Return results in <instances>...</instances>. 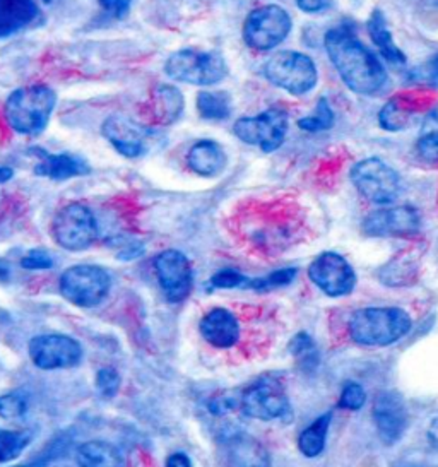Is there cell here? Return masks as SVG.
Here are the masks:
<instances>
[{
    "label": "cell",
    "mask_w": 438,
    "mask_h": 467,
    "mask_svg": "<svg viewBox=\"0 0 438 467\" xmlns=\"http://www.w3.org/2000/svg\"><path fill=\"white\" fill-rule=\"evenodd\" d=\"M324 42L332 66L353 93L373 97L387 86V72L381 60L349 29H330Z\"/></svg>",
    "instance_id": "1"
},
{
    "label": "cell",
    "mask_w": 438,
    "mask_h": 467,
    "mask_svg": "<svg viewBox=\"0 0 438 467\" xmlns=\"http://www.w3.org/2000/svg\"><path fill=\"white\" fill-rule=\"evenodd\" d=\"M411 329V317L401 308H361L348 320V334L360 346H389Z\"/></svg>",
    "instance_id": "2"
},
{
    "label": "cell",
    "mask_w": 438,
    "mask_h": 467,
    "mask_svg": "<svg viewBox=\"0 0 438 467\" xmlns=\"http://www.w3.org/2000/svg\"><path fill=\"white\" fill-rule=\"evenodd\" d=\"M57 95L48 86L16 89L5 101V119L17 134L38 136L50 122Z\"/></svg>",
    "instance_id": "3"
},
{
    "label": "cell",
    "mask_w": 438,
    "mask_h": 467,
    "mask_svg": "<svg viewBox=\"0 0 438 467\" xmlns=\"http://www.w3.org/2000/svg\"><path fill=\"white\" fill-rule=\"evenodd\" d=\"M164 72L168 78L193 84V86H213L226 78L228 66L224 57L218 52H195L180 50L168 57L164 64Z\"/></svg>",
    "instance_id": "4"
},
{
    "label": "cell",
    "mask_w": 438,
    "mask_h": 467,
    "mask_svg": "<svg viewBox=\"0 0 438 467\" xmlns=\"http://www.w3.org/2000/svg\"><path fill=\"white\" fill-rule=\"evenodd\" d=\"M264 74L269 83L297 97L314 89L318 78L314 60L291 50L277 52L271 57L264 67Z\"/></svg>",
    "instance_id": "5"
},
{
    "label": "cell",
    "mask_w": 438,
    "mask_h": 467,
    "mask_svg": "<svg viewBox=\"0 0 438 467\" xmlns=\"http://www.w3.org/2000/svg\"><path fill=\"white\" fill-rule=\"evenodd\" d=\"M111 277L109 273L93 264L72 265L60 275L62 296L81 308H91L103 302L109 295Z\"/></svg>",
    "instance_id": "6"
},
{
    "label": "cell",
    "mask_w": 438,
    "mask_h": 467,
    "mask_svg": "<svg viewBox=\"0 0 438 467\" xmlns=\"http://www.w3.org/2000/svg\"><path fill=\"white\" fill-rule=\"evenodd\" d=\"M351 182L356 191L369 202L381 206L392 204L402 191L396 170H392L379 158H367L358 161L351 168Z\"/></svg>",
    "instance_id": "7"
},
{
    "label": "cell",
    "mask_w": 438,
    "mask_h": 467,
    "mask_svg": "<svg viewBox=\"0 0 438 467\" xmlns=\"http://www.w3.org/2000/svg\"><path fill=\"white\" fill-rule=\"evenodd\" d=\"M240 410L246 416L256 418L260 421H273L289 414V399L283 382L273 377L264 375L254 384L248 385L245 390L238 396Z\"/></svg>",
    "instance_id": "8"
},
{
    "label": "cell",
    "mask_w": 438,
    "mask_h": 467,
    "mask_svg": "<svg viewBox=\"0 0 438 467\" xmlns=\"http://www.w3.org/2000/svg\"><path fill=\"white\" fill-rule=\"evenodd\" d=\"M54 240L68 252L91 247L98 238V224L91 209L81 202L62 207L52 223Z\"/></svg>",
    "instance_id": "9"
},
{
    "label": "cell",
    "mask_w": 438,
    "mask_h": 467,
    "mask_svg": "<svg viewBox=\"0 0 438 467\" xmlns=\"http://www.w3.org/2000/svg\"><path fill=\"white\" fill-rule=\"evenodd\" d=\"M291 31V17L279 5H264L246 16L244 40L256 52H269L285 42Z\"/></svg>",
    "instance_id": "10"
},
{
    "label": "cell",
    "mask_w": 438,
    "mask_h": 467,
    "mask_svg": "<svg viewBox=\"0 0 438 467\" xmlns=\"http://www.w3.org/2000/svg\"><path fill=\"white\" fill-rule=\"evenodd\" d=\"M235 136L250 146H259L264 152L281 148L287 132V113L281 109H269L257 117H244L233 125Z\"/></svg>",
    "instance_id": "11"
},
{
    "label": "cell",
    "mask_w": 438,
    "mask_h": 467,
    "mask_svg": "<svg viewBox=\"0 0 438 467\" xmlns=\"http://www.w3.org/2000/svg\"><path fill=\"white\" fill-rule=\"evenodd\" d=\"M27 353L40 370H68L81 363L82 346L70 336L41 334L29 341Z\"/></svg>",
    "instance_id": "12"
},
{
    "label": "cell",
    "mask_w": 438,
    "mask_h": 467,
    "mask_svg": "<svg viewBox=\"0 0 438 467\" xmlns=\"http://www.w3.org/2000/svg\"><path fill=\"white\" fill-rule=\"evenodd\" d=\"M308 275L328 296L349 295L356 285V275L349 262L336 252H324L308 267Z\"/></svg>",
    "instance_id": "13"
},
{
    "label": "cell",
    "mask_w": 438,
    "mask_h": 467,
    "mask_svg": "<svg viewBox=\"0 0 438 467\" xmlns=\"http://www.w3.org/2000/svg\"><path fill=\"white\" fill-rule=\"evenodd\" d=\"M154 269L170 303H182L192 291L191 262L178 250H164L154 259Z\"/></svg>",
    "instance_id": "14"
},
{
    "label": "cell",
    "mask_w": 438,
    "mask_h": 467,
    "mask_svg": "<svg viewBox=\"0 0 438 467\" xmlns=\"http://www.w3.org/2000/svg\"><path fill=\"white\" fill-rule=\"evenodd\" d=\"M420 213L411 206L387 207L369 214L363 234L369 236H412L420 232Z\"/></svg>",
    "instance_id": "15"
},
{
    "label": "cell",
    "mask_w": 438,
    "mask_h": 467,
    "mask_svg": "<svg viewBox=\"0 0 438 467\" xmlns=\"http://www.w3.org/2000/svg\"><path fill=\"white\" fill-rule=\"evenodd\" d=\"M373 421L385 445H394L408 428L406 402L394 390L381 392L373 402Z\"/></svg>",
    "instance_id": "16"
},
{
    "label": "cell",
    "mask_w": 438,
    "mask_h": 467,
    "mask_svg": "<svg viewBox=\"0 0 438 467\" xmlns=\"http://www.w3.org/2000/svg\"><path fill=\"white\" fill-rule=\"evenodd\" d=\"M226 467H271V455L264 443L245 431H233L221 440Z\"/></svg>",
    "instance_id": "17"
},
{
    "label": "cell",
    "mask_w": 438,
    "mask_h": 467,
    "mask_svg": "<svg viewBox=\"0 0 438 467\" xmlns=\"http://www.w3.org/2000/svg\"><path fill=\"white\" fill-rule=\"evenodd\" d=\"M430 105L432 98L424 93H401L391 98L379 111V122L389 132L406 130Z\"/></svg>",
    "instance_id": "18"
},
{
    "label": "cell",
    "mask_w": 438,
    "mask_h": 467,
    "mask_svg": "<svg viewBox=\"0 0 438 467\" xmlns=\"http://www.w3.org/2000/svg\"><path fill=\"white\" fill-rule=\"evenodd\" d=\"M101 132L125 158H139L146 152V130L125 117H110L101 127Z\"/></svg>",
    "instance_id": "19"
},
{
    "label": "cell",
    "mask_w": 438,
    "mask_h": 467,
    "mask_svg": "<svg viewBox=\"0 0 438 467\" xmlns=\"http://www.w3.org/2000/svg\"><path fill=\"white\" fill-rule=\"evenodd\" d=\"M201 336L216 349H228L240 341L238 318L226 308H213L201 320Z\"/></svg>",
    "instance_id": "20"
},
{
    "label": "cell",
    "mask_w": 438,
    "mask_h": 467,
    "mask_svg": "<svg viewBox=\"0 0 438 467\" xmlns=\"http://www.w3.org/2000/svg\"><path fill=\"white\" fill-rule=\"evenodd\" d=\"M187 165L203 177H218L228 165V156L216 140H199L187 154Z\"/></svg>",
    "instance_id": "21"
},
{
    "label": "cell",
    "mask_w": 438,
    "mask_h": 467,
    "mask_svg": "<svg viewBox=\"0 0 438 467\" xmlns=\"http://www.w3.org/2000/svg\"><path fill=\"white\" fill-rule=\"evenodd\" d=\"M38 17V0H0V38L26 28Z\"/></svg>",
    "instance_id": "22"
},
{
    "label": "cell",
    "mask_w": 438,
    "mask_h": 467,
    "mask_svg": "<svg viewBox=\"0 0 438 467\" xmlns=\"http://www.w3.org/2000/svg\"><path fill=\"white\" fill-rule=\"evenodd\" d=\"M91 168L86 161L70 154H48L35 166V173L52 180H68L89 175Z\"/></svg>",
    "instance_id": "23"
},
{
    "label": "cell",
    "mask_w": 438,
    "mask_h": 467,
    "mask_svg": "<svg viewBox=\"0 0 438 467\" xmlns=\"http://www.w3.org/2000/svg\"><path fill=\"white\" fill-rule=\"evenodd\" d=\"M151 111L160 124H173L183 111V97L170 84H158L151 93Z\"/></svg>",
    "instance_id": "24"
},
{
    "label": "cell",
    "mask_w": 438,
    "mask_h": 467,
    "mask_svg": "<svg viewBox=\"0 0 438 467\" xmlns=\"http://www.w3.org/2000/svg\"><path fill=\"white\" fill-rule=\"evenodd\" d=\"M79 467H123L120 451L103 440H91L82 443L76 453Z\"/></svg>",
    "instance_id": "25"
},
{
    "label": "cell",
    "mask_w": 438,
    "mask_h": 467,
    "mask_svg": "<svg viewBox=\"0 0 438 467\" xmlns=\"http://www.w3.org/2000/svg\"><path fill=\"white\" fill-rule=\"evenodd\" d=\"M369 33L371 40L377 45V48L381 50V54L389 64H392V66H404L406 64V56L394 43L392 33L387 26L385 16L379 9L373 11L370 16Z\"/></svg>",
    "instance_id": "26"
},
{
    "label": "cell",
    "mask_w": 438,
    "mask_h": 467,
    "mask_svg": "<svg viewBox=\"0 0 438 467\" xmlns=\"http://www.w3.org/2000/svg\"><path fill=\"white\" fill-rule=\"evenodd\" d=\"M418 250L408 248L402 250L392 261L389 262L381 273L383 283L389 286H404L410 285L416 277L418 267H420V254Z\"/></svg>",
    "instance_id": "27"
},
{
    "label": "cell",
    "mask_w": 438,
    "mask_h": 467,
    "mask_svg": "<svg viewBox=\"0 0 438 467\" xmlns=\"http://www.w3.org/2000/svg\"><path fill=\"white\" fill-rule=\"evenodd\" d=\"M330 420H332V416H330V412H328V414L320 416L317 421H314L301 433L300 439H298V449L305 457L314 459L322 453L326 447Z\"/></svg>",
    "instance_id": "28"
},
{
    "label": "cell",
    "mask_w": 438,
    "mask_h": 467,
    "mask_svg": "<svg viewBox=\"0 0 438 467\" xmlns=\"http://www.w3.org/2000/svg\"><path fill=\"white\" fill-rule=\"evenodd\" d=\"M197 111L205 120H224L232 113V98L224 91H203L197 97Z\"/></svg>",
    "instance_id": "29"
},
{
    "label": "cell",
    "mask_w": 438,
    "mask_h": 467,
    "mask_svg": "<svg viewBox=\"0 0 438 467\" xmlns=\"http://www.w3.org/2000/svg\"><path fill=\"white\" fill-rule=\"evenodd\" d=\"M289 353L297 359L301 370L312 371L318 365L317 346H315L314 339L307 332H300L291 339Z\"/></svg>",
    "instance_id": "30"
},
{
    "label": "cell",
    "mask_w": 438,
    "mask_h": 467,
    "mask_svg": "<svg viewBox=\"0 0 438 467\" xmlns=\"http://www.w3.org/2000/svg\"><path fill=\"white\" fill-rule=\"evenodd\" d=\"M31 441L29 431H7L0 428V462L13 461L25 452Z\"/></svg>",
    "instance_id": "31"
},
{
    "label": "cell",
    "mask_w": 438,
    "mask_h": 467,
    "mask_svg": "<svg viewBox=\"0 0 438 467\" xmlns=\"http://www.w3.org/2000/svg\"><path fill=\"white\" fill-rule=\"evenodd\" d=\"M334 120H336V117H334V111L330 109L328 99L320 98L314 115L301 119L298 127L307 132H320V130L330 129L334 125Z\"/></svg>",
    "instance_id": "32"
},
{
    "label": "cell",
    "mask_w": 438,
    "mask_h": 467,
    "mask_svg": "<svg viewBox=\"0 0 438 467\" xmlns=\"http://www.w3.org/2000/svg\"><path fill=\"white\" fill-rule=\"evenodd\" d=\"M27 411V396L25 392H9L0 396V418L17 420Z\"/></svg>",
    "instance_id": "33"
},
{
    "label": "cell",
    "mask_w": 438,
    "mask_h": 467,
    "mask_svg": "<svg viewBox=\"0 0 438 467\" xmlns=\"http://www.w3.org/2000/svg\"><path fill=\"white\" fill-rule=\"evenodd\" d=\"M297 275V269H281L276 271L273 275L259 277V279H250L246 288L256 289V291H269V289L281 288L289 285Z\"/></svg>",
    "instance_id": "34"
},
{
    "label": "cell",
    "mask_w": 438,
    "mask_h": 467,
    "mask_svg": "<svg viewBox=\"0 0 438 467\" xmlns=\"http://www.w3.org/2000/svg\"><path fill=\"white\" fill-rule=\"evenodd\" d=\"M95 384L99 398L113 399L120 389V375H119V371L113 370L110 367L101 368L96 373Z\"/></svg>",
    "instance_id": "35"
},
{
    "label": "cell",
    "mask_w": 438,
    "mask_h": 467,
    "mask_svg": "<svg viewBox=\"0 0 438 467\" xmlns=\"http://www.w3.org/2000/svg\"><path fill=\"white\" fill-rule=\"evenodd\" d=\"M411 81L438 88V54L410 72Z\"/></svg>",
    "instance_id": "36"
},
{
    "label": "cell",
    "mask_w": 438,
    "mask_h": 467,
    "mask_svg": "<svg viewBox=\"0 0 438 467\" xmlns=\"http://www.w3.org/2000/svg\"><path fill=\"white\" fill-rule=\"evenodd\" d=\"M248 281L250 279H246L245 275H242L233 269H223L213 275L211 285H213V288L219 289L246 288Z\"/></svg>",
    "instance_id": "37"
},
{
    "label": "cell",
    "mask_w": 438,
    "mask_h": 467,
    "mask_svg": "<svg viewBox=\"0 0 438 467\" xmlns=\"http://www.w3.org/2000/svg\"><path fill=\"white\" fill-rule=\"evenodd\" d=\"M367 400V394L363 390V387L360 384H348L344 387L341 394V406L349 410V411H356L361 410L363 404Z\"/></svg>",
    "instance_id": "38"
},
{
    "label": "cell",
    "mask_w": 438,
    "mask_h": 467,
    "mask_svg": "<svg viewBox=\"0 0 438 467\" xmlns=\"http://www.w3.org/2000/svg\"><path fill=\"white\" fill-rule=\"evenodd\" d=\"M420 158L428 163H438V132H430L420 138L416 144Z\"/></svg>",
    "instance_id": "39"
},
{
    "label": "cell",
    "mask_w": 438,
    "mask_h": 467,
    "mask_svg": "<svg viewBox=\"0 0 438 467\" xmlns=\"http://www.w3.org/2000/svg\"><path fill=\"white\" fill-rule=\"evenodd\" d=\"M21 265L29 271H40V269H52L54 267V259L48 252L45 250H31L23 257Z\"/></svg>",
    "instance_id": "40"
},
{
    "label": "cell",
    "mask_w": 438,
    "mask_h": 467,
    "mask_svg": "<svg viewBox=\"0 0 438 467\" xmlns=\"http://www.w3.org/2000/svg\"><path fill=\"white\" fill-rule=\"evenodd\" d=\"M99 4H101V7H103L110 16H113V17H117V19H122V17L129 15V9H130L132 0H99Z\"/></svg>",
    "instance_id": "41"
},
{
    "label": "cell",
    "mask_w": 438,
    "mask_h": 467,
    "mask_svg": "<svg viewBox=\"0 0 438 467\" xmlns=\"http://www.w3.org/2000/svg\"><path fill=\"white\" fill-rule=\"evenodd\" d=\"M297 4L303 13H308V15L318 13L326 7V0H297Z\"/></svg>",
    "instance_id": "42"
},
{
    "label": "cell",
    "mask_w": 438,
    "mask_h": 467,
    "mask_svg": "<svg viewBox=\"0 0 438 467\" xmlns=\"http://www.w3.org/2000/svg\"><path fill=\"white\" fill-rule=\"evenodd\" d=\"M164 467H192L191 459L187 453H172L168 459H166V464Z\"/></svg>",
    "instance_id": "43"
},
{
    "label": "cell",
    "mask_w": 438,
    "mask_h": 467,
    "mask_svg": "<svg viewBox=\"0 0 438 467\" xmlns=\"http://www.w3.org/2000/svg\"><path fill=\"white\" fill-rule=\"evenodd\" d=\"M428 440H430V443L438 449V414L437 418L432 421V425L428 428Z\"/></svg>",
    "instance_id": "44"
},
{
    "label": "cell",
    "mask_w": 438,
    "mask_h": 467,
    "mask_svg": "<svg viewBox=\"0 0 438 467\" xmlns=\"http://www.w3.org/2000/svg\"><path fill=\"white\" fill-rule=\"evenodd\" d=\"M11 179H13V170L5 168V166H0V183Z\"/></svg>",
    "instance_id": "45"
},
{
    "label": "cell",
    "mask_w": 438,
    "mask_h": 467,
    "mask_svg": "<svg viewBox=\"0 0 438 467\" xmlns=\"http://www.w3.org/2000/svg\"><path fill=\"white\" fill-rule=\"evenodd\" d=\"M9 277V264L0 261V279H7Z\"/></svg>",
    "instance_id": "46"
},
{
    "label": "cell",
    "mask_w": 438,
    "mask_h": 467,
    "mask_svg": "<svg viewBox=\"0 0 438 467\" xmlns=\"http://www.w3.org/2000/svg\"><path fill=\"white\" fill-rule=\"evenodd\" d=\"M430 119H433V122H437L438 124V107H435V110L430 113Z\"/></svg>",
    "instance_id": "47"
},
{
    "label": "cell",
    "mask_w": 438,
    "mask_h": 467,
    "mask_svg": "<svg viewBox=\"0 0 438 467\" xmlns=\"http://www.w3.org/2000/svg\"><path fill=\"white\" fill-rule=\"evenodd\" d=\"M14 467H38V466H35V464H23V466H14Z\"/></svg>",
    "instance_id": "48"
}]
</instances>
